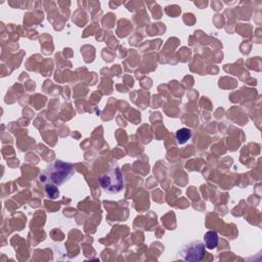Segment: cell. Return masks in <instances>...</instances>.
I'll return each instance as SVG.
<instances>
[{
	"mask_svg": "<svg viewBox=\"0 0 262 262\" xmlns=\"http://www.w3.org/2000/svg\"><path fill=\"white\" fill-rule=\"evenodd\" d=\"M44 185V190L46 193V196L51 199V200H55L58 198L59 195V190H58V186L51 184V183H45Z\"/></svg>",
	"mask_w": 262,
	"mask_h": 262,
	"instance_id": "cell-6",
	"label": "cell"
},
{
	"mask_svg": "<svg viewBox=\"0 0 262 262\" xmlns=\"http://www.w3.org/2000/svg\"><path fill=\"white\" fill-rule=\"evenodd\" d=\"M75 173L74 165L62 160H55L47 166V168L40 174L39 180L42 184L51 183L60 186L66 183Z\"/></svg>",
	"mask_w": 262,
	"mask_h": 262,
	"instance_id": "cell-1",
	"label": "cell"
},
{
	"mask_svg": "<svg viewBox=\"0 0 262 262\" xmlns=\"http://www.w3.org/2000/svg\"><path fill=\"white\" fill-rule=\"evenodd\" d=\"M192 136V132L189 128H180L175 133V139L178 144H185Z\"/></svg>",
	"mask_w": 262,
	"mask_h": 262,
	"instance_id": "cell-5",
	"label": "cell"
},
{
	"mask_svg": "<svg viewBox=\"0 0 262 262\" xmlns=\"http://www.w3.org/2000/svg\"><path fill=\"white\" fill-rule=\"evenodd\" d=\"M206 246L203 242L196 239V241H192L189 242L188 244L183 245L180 250H179V256L181 259L185 260V261H191V262H196V261H201L206 252H205Z\"/></svg>",
	"mask_w": 262,
	"mask_h": 262,
	"instance_id": "cell-3",
	"label": "cell"
},
{
	"mask_svg": "<svg viewBox=\"0 0 262 262\" xmlns=\"http://www.w3.org/2000/svg\"><path fill=\"white\" fill-rule=\"evenodd\" d=\"M218 242H219V236L216 231L210 230L204 234V244L207 249L209 250L215 249L218 246Z\"/></svg>",
	"mask_w": 262,
	"mask_h": 262,
	"instance_id": "cell-4",
	"label": "cell"
},
{
	"mask_svg": "<svg viewBox=\"0 0 262 262\" xmlns=\"http://www.w3.org/2000/svg\"><path fill=\"white\" fill-rule=\"evenodd\" d=\"M98 182L104 192L108 194L120 193L125 186L120 166L118 164H112L107 172L99 176Z\"/></svg>",
	"mask_w": 262,
	"mask_h": 262,
	"instance_id": "cell-2",
	"label": "cell"
}]
</instances>
